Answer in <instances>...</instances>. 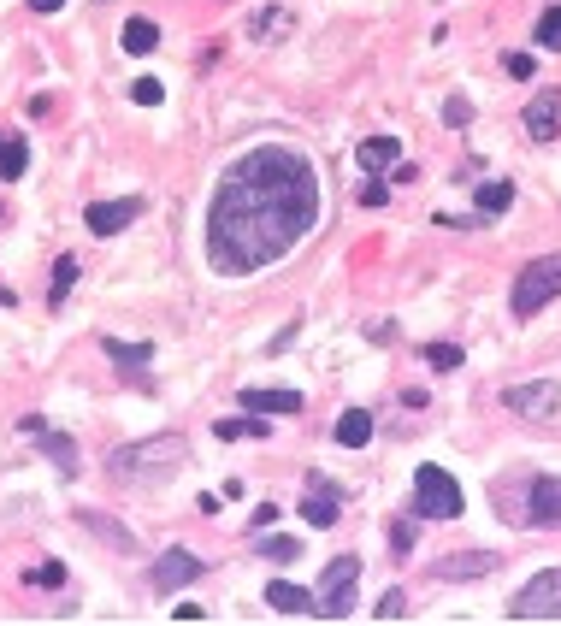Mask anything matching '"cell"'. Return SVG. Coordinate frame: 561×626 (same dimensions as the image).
Here are the masks:
<instances>
[{
  "instance_id": "obj_1",
  "label": "cell",
  "mask_w": 561,
  "mask_h": 626,
  "mask_svg": "<svg viewBox=\"0 0 561 626\" xmlns=\"http://www.w3.org/2000/svg\"><path fill=\"white\" fill-rule=\"evenodd\" d=\"M319 225V178L296 148H249L225 166L207 201V260L225 278H249L284 260Z\"/></svg>"
},
{
  "instance_id": "obj_2",
  "label": "cell",
  "mask_w": 561,
  "mask_h": 626,
  "mask_svg": "<svg viewBox=\"0 0 561 626\" xmlns=\"http://www.w3.org/2000/svg\"><path fill=\"white\" fill-rule=\"evenodd\" d=\"M184 461H189V443L178 438V432L125 443V449H113V455H107V467H113V479H119V485H166L172 473H184Z\"/></svg>"
},
{
  "instance_id": "obj_3",
  "label": "cell",
  "mask_w": 561,
  "mask_h": 626,
  "mask_svg": "<svg viewBox=\"0 0 561 626\" xmlns=\"http://www.w3.org/2000/svg\"><path fill=\"white\" fill-rule=\"evenodd\" d=\"M556 296H561V254H544V260L520 266V278H514V296H508V308H514V319H532V313H544V308H550Z\"/></svg>"
},
{
  "instance_id": "obj_4",
  "label": "cell",
  "mask_w": 561,
  "mask_h": 626,
  "mask_svg": "<svg viewBox=\"0 0 561 626\" xmlns=\"http://www.w3.org/2000/svg\"><path fill=\"white\" fill-rule=\"evenodd\" d=\"M467 502H461V485H455V473H443L437 461H426L420 473H414V514L420 520H455Z\"/></svg>"
},
{
  "instance_id": "obj_5",
  "label": "cell",
  "mask_w": 561,
  "mask_h": 626,
  "mask_svg": "<svg viewBox=\"0 0 561 626\" xmlns=\"http://www.w3.org/2000/svg\"><path fill=\"white\" fill-rule=\"evenodd\" d=\"M508 621H561V567H544L532 585H520V597L508 603Z\"/></svg>"
},
{
  "instance_id": "obj_6",
  "label": "cell",
  "mask_w": 561,
  "mask_h": 626,
  "mask_svg": "<svg viewBox=\"0 0 561 626\" xmlns=\"http://www.w3.org/2000/svg\"><path fill=\"white\" fill-rule=\"evenodd\" d=\"M355 579H361V556H331L325 579H319V615L343 621L355 609Z\"/></svg>"
},
{
  "instance_id": "obj_7",
  "label": "cell",
  "mask_w": 561,
  "mask_h": 626,
  "mask_svg": "<svg viewBox=\"0 0 561 626\" xmlns=\"http://www.w3.org/2000/svg\"><path fill=\"white\" fill-rule=\"evenodd\" d=\"M502 408H508V414H526V420H550V414L561 408V390L550 384V378L508 384V390H502Z\"/></svg>"
},
{
  "instance_id": "obj_8",
  "label": "cell",
  "mask_w": 561,
  "mask_h": 626,
  "mask_svg": "<svg viewBox=\"0 0 561 626\" xmlns=\"http://www.w3.org/2000/svg\"><path fill=\"white\" fill-rule=\"evenodd\" d=\"M130 219H142V201H136V195H119V201H89V207H83V225H89L95 237H119Z\"/></svg>"
},
{
  "instance_id": "obj_9",
  "label": "cell",
  "mask_w": 561,
  "mask_h": 626,
  "mask_svg": "<svg viewBox=\"0 0 561 626\" xmlns=\"http://www.w3.org/2000/svg\"><path fill=\"white\" fill-rule=\"evenodd\" d=\"M526 526H561V479L538 473L526 485Z\"/></svg>"
},
{
  "instance_id": "obj_10",
  "label": "cell",
  "mask_w": 561,
  "mask_h": 626,
  "mask_svg": "<svg viewBox=\"0 0 561 626\" xmlns=\"http://www.w3.org/2000/svg\"><path fill=\"white\" fill-rule=\"evenodd\" d=\"M337 508H343L337 485H331L325 473H308V491H302V520L325 532V526H337Z\"/></svg>"
},
{
  "instance_id": "obj_11",
  "label": "cell",
  "mask_w": 561,
  "mask_h": 626,
  "mask_svg": "<svg viewBox=\"0 0 561 626\" xmlns=\"http://www.w3.org/2000/svg\"><path fill=\"white\" fill-rule=\"evenodd\" d=\"M154 591H184V585H195L201 579V556H189V550H166L160 562H154Z\"/></svg>"
},
{
  "instance_id": "obj_12",
  "label": "cell",
  "mask_w": 561,
  "mask_h": 626,
  "mask_svg": "<svg viewBox=\"0 0 561 626\" xmlns=\"http://www.w3.org/2000/svg\"><path fill=\"white\" fill-rule=\"evenodd\" d=\"M556 130H561V89H538L526 101V136L532 142H550Z\"/></svg>"
},
{
  "instance_id": "obj_13",
  "label": "cell",
  "mask_w": 561,
  "mask_h": 626,
  "mask_svg": "<svg viewBox=\"0 0 561 626\" xmlns=\"http://www.w3.org/2000/svg\"><path fill=\"white\" fill-rule=\"evenodd\" d=\"M502 556H491V550H467V556H449V562H437L432 567V579H485V573H497Z\"/></svg>"
},
{
  "instance_id": "obj_14",
  "label": "cell",
  "mask_w": 561,
  "mask_h": 626,
  "mask_svg": "<svg viewBox=\"0 0 561 626\" xmlns=\"http://www.w3.org/2000/svg\"><path fill=\"white\" fill-rule=\"evenodd\" d=\"M266 603H272L278 615H319V597L302 591V585H290V579H272V585H266Z\"/></svg>"
},
{
  "instance_id": "obj_15",
  "label": "cell",
  "mask_w": 561,
  "mask_h": 626,
  "mask_svg": "<svg viewBox=\"0 0 561 626\" xmlns=\"http://www.w3.org/2000/svg\"><path fill=\"white\" fill-rule=\"evenodd\" d=\"M77 526H89V532H95L101 544H113L119 556H130V550H136V532H130V526H119V520H107V514H95V508H77Z\"/></svg>"
},
{
  "instance_id": "obj_16",
  "label": "cell",
  "mask_w": 561,
  "mask_h": 626,
  "mask_svg": "<svg viewBox=\"0 0 561 626\" xmlns=\"http://www.w3.org/2000/svg\"><path fill=\"white\" fill-rule=\"evenodd\" d=\"M355 160H361V172L373 178V172H384V166L402 160V142H396V136H367V142L355 148Z\"/></svg>"
},
{
  "instance_id": "obj_17",
  "label": "cell",
  "mask_w": 561,
  "mask_h": 626,
  "mask_svg": "<svg viewBox=\"0 0 561 626\" xmlns=\"http://www.w3.org/2000/svg\"><path fill=\"white\" fill-rule=\"evenodd\" d=\"M249 30L260 36V42H284V36L296 30V12H290V6H260V12L249 18Z\"/></svg>"
},
{
  "instance_id": "obj_18",
  "label": "cell",
  "mask_w": 561,
  "mask_h": 626,
  "mask_svg": "<svg viewBox=\"0 0 561 626\" xmlns=\"http://www.w3.org/2000/svg\"><path fill=\"white\" fill-rule=\"evenodd\" d=\"M243 408L249 414H302V396L296 390H243Z\"/></svg>"
},
{
  "instance_id": "obj_19",
  "label": "cell",
  "mask_w": 561,
  "mask_h": 626,
  "mask_svg": "<svg viewBox=\"0 0 561 626\" xmlns=\"http://www.w3.org/2000/svg\"><path fill=\"white\" fill-rule=\"evenodd\" d=\"M508 207H514V184H508V178H491V184L473 189V213H479V219H497Z\"/></svg>"
},
{
  "instance_id": "obj_20",
  "label": "cell",
  "mask_w": 561,
  "mask_h": 626,
  "mask_svg": "<svg viewBox=\"0 0 561 626\" xmlns=\"http://www.w3.org/2000/svg\"><path fill=\"white\" fill-rule=\"evenodd\" d=\"M36 443H42V455L60 467L65 479L77 473V438H65V432H48V426H42V432H36Z\"/></svg>"
},
{
  "instance_id": "obj_21",
  "label": "cell",
  "mask_w": 561,
  "mask_h": 626,
  "mask_svg": "<svg viewBox=\"0 0 561 626\" xmlns=\"http://www.w3.org/2000/svg\"><path fill=\"white\" fill-rule=\"evenodd\" d=\"M24 166H30L24 136L18 130H0V178H24Z\"/></svg>"
},
{
  "instance_id": "obj_22",
  "label": "cell",
  "mask_w": 561,
  "mask_h": 626,
  "mask_svg": "<svg viewBox=\"0 0 561 626\" xmlns=\"http://www.w3.org/2000/svg\"><path fill=\"white\" fill-rule=\"evenodd\" d=\"M367 438H373V414H367V408H349V414L337 420V443H343V449H361Z\"/></svg>"
},
{
  "instance_id": "obj_23",
  "label": "cell",
  "mask_w": 561,
  "mask_h": 626,
  "mask_svg": "<svg viewBox=\"0 0 561 626\" xmlns=\"http://www.w3.org/2000/svg\"><path fill=\"white\" fill-rule=\"evenodd\" d=\"M101 349H107L119 367H148V361H154V343H125V337H107Z\"/></svg>"
},
{
  "instance_id": "obj_24",
  "label": "cell",
  "mask_w": 561,
  "mask_h": 626,
  "mask_svg": "<svg viewBox=\"0 0 561 626\" xmlns=\"http://www.w3.org/2000/svg\"><path fill=\"white\" fill-rule=\"evenodd\" d=\"M154 48H160L154 18H130V24H125V54H154Z\"/></svg>"
},
{
  "instance_id": "obj_25",
  "label": "cell",
  "mask_w": 561,
  "mask_h": 626,
  "mask_svg": "<svg viewBox=\"0 0 561 626\" xmlns=\"http://www.w3.org/2000/svg\"><path fill=\"white\" fill-rule=\"evenodd\" d=\"M77 272H83V266H77L71 254H60V260H54V290H48V308H65V296H71Z\"/></svg>"
},
{
  "instance_id": "obj_26",
  "label": "cell",
  "mask_w": 561,
  "mask_h": 626,
  "mask_svg": "<svg viewBox=\"0 0 561 626\" xmlns=\"http://www.w3.org/2000/svg\"><path fill=\"white\" fill-rule=\"evenodd\" d=\"M237 438H266V414H243V420H219V443Z\"/></svg>"
},
{
  "instance_id": "obj_27",
  "label": "cell",
  "mask_w": 561,
  "mask_h": 626,
  "mask_svg": "<svg viewBox=\"0 0 561 626\" xmlns=\"http://www.w3.org/2000/svg\"><path fill=\"white\" fill-rule=\"evenodd\" d=\"M538 48H550V54H561V6H550L544 18H538V36H532Z\"/></svg>"
},
{
  "instance_id": "obj_28",
  "label": "cell",
  "mask_w": 561,
  "mask_h": 626,
  "mask_svg": "<svg viewBox=\"0 0 561 626\" xmlns=\"http://www.w3.org/2000/svg\"><path fill=\"white\" fill-rule=\"evenodd\" d=\"M130 101H136V107H160V101H166V83H160V77H136V83H130Z\"/></svg>"
},
{
  "instance_id": "obj_29",
  "label": "cell",
  "mask_w": 561,
  "mask_h": 626,
  "mask_svg": "<svg viewBox=\"0 0 561 626\" xmlns=\"http://www.w3.org/2000/svg\"><path fill=\"white\" fill-rule=\"evenodd\" d=\"M443 125L467 130V125H473V101H467V95H449V101H443Z\"/></svg>"
},
{
  "instance_id": "obj_30",
  "label": "cell",
  "mask_w": 561,
  "mask_h": 626,
  "mask_svg": "<svg viewBox=\"0 0 561 626\" xmlns=\"http://www.w3.org/2000/svg\"><path fill=\"white\" fill-rule=\"evenodd\" d=\"M414 544H420V526H414V520H396V526H390V550H396V556H414Z\"/></svg>"
},
{
  "instance_id": "obj_31",
  "label": "cell",
  "mask_w": 561,
  "mask_h": 626,
  "mask_svg": "<svg viewBox=\"0 0 561 626\" xmlns=\"http://www.w3.org/2000/svg\"><path fill=\"white\" fill-rule=\"evenodd\" d=\"M426 361H432L437 373H455L461 367V349L455 343H426Z\"/></svg>"
},
{
  "instance_id": "obj_32",
  "label": "cell",
  "mask_w": 561,
  "mask_h": 626,
  "mask_svg": "<svg viewBox=\"0 0 561 626\" xmlns=\"http://www.w3.org/2000/svg\"><path fill=\"white\" fill-rule=\"evenodd\" d=\"M260 556H266V562H296V556H302V544H296V538H266V544H260Z\"/></svg>"
},
{
  "instance_id": "obj_33",
  "label": "cell",
  "mask_w": 561,
  "mask_h": 626,
  "mask_svg": "<svg viewBox=\"0 0 561 626\" xmlns=\"http://www.w3.org/2000/svg\"><path fill=\"white\" fill-rule=\"evenodd\" d=\"M373 615H378V621H402V615H408V591H384Z\"/></svg>"
},
{
  "instance_id": "obj_34",
  "label": "cell",
  "mask_w": 561,
  "mask_h": 626,
  "mask_svg": "<svg viewBox=\"0 0 561 626\" xmlns=\"http://www.w3.org/2000/svg\"><path fill=\"white\" fill-rule=\"evenodd\" d=\"M24 579H30V585H42V591H54V585H65V562H42V567H30Z\"/></svg>"
},
{
  "instance_id": "obj_35",
  "label": "cell",
  "mask_w": 561,
  "mask_h": 626,
  "mask_svg": "<svg viewBox=\"0 0 561 626\" xmlns=\"http://www.w3.org/2000/svg\"><path fill=\"white\" fill-rule=\"evenodd\" d=\"M532 71H538V65H532V54H508V77H520V83H526Z\"/></svg>"
},
{
  "instance_id": "obj_36",
  "label": "cell",
  "mask_w": 561,
  "mask_h": 626,
  "mask_svg": "<svg viewBox=\"0 0 561 626\" xmlns=\"http://www.w3.org/2000/svg\"><path fill=\"white\" fill-rule=\"evenodd\" d=\"M390 201V189L384 184H361V207H384Z\"/></svg>"
},
{
  "instance_id": "obj_37",
  "label": "cell",
  "mask_w": 561,
  "mask_h": 626,
  "mask_svg": "<svg viewBox=\"0 0 561 626\" xmlns=\"http://www.w3.org/2000/svg\"><path fill=\"white\" fill-rule=\"evenodd\" d=\"M65 0H30V12H60Z\"/></svg>"
}]
</instances>
